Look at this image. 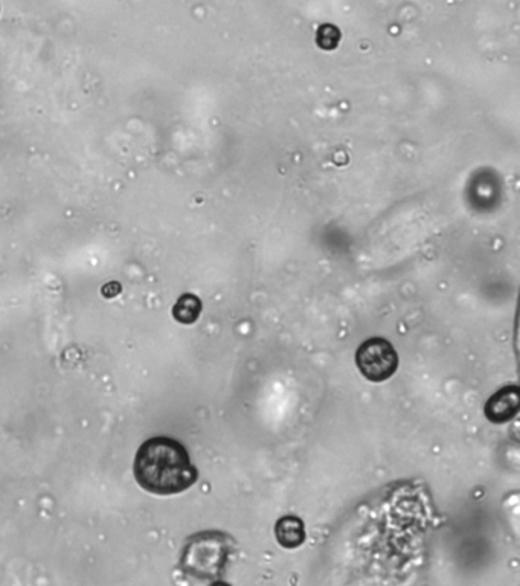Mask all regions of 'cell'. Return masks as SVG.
Masks as SVG:
<instances>
[{
    "label": "cell",
    "mask_w": 520,
    "mask_h": 586,
    "mask_svg": "<svg viewBox=\"0 0 520 586\" xmlns=\"http://www.w3.org/2000/svg\"><path fill=\"white\" fill-rule=\"evenodd\" d=\"M200 312H202V301L193 293H185L173 307V316L180 324H193L199 319Z\"/></svg>",
    "instance_id": "cell-6"
},
{
    "label": "cell",
    "mask_w": 520,
    "mask_h": 586,
    "mask_svg": "<svg viewBox=\"0 0 520 586\" xmlns=\"http://www.w3.org/2000/svg\"><path fill=\"white\" fill-rule=\"evenodd\" d=\"M234 550L231 536L220 532H203L191 536L183 548L180 568L188 576L217 580L222 576Z\"/></svg>",
    "instance_id": "cell-2"
},
{
    "label": "cell",
    "mask_w": 520,
    "mask_h": 586,
    "mask_svg": "<svg viewBox=\"0 0 520 586\" xmlns=\"http://www.w3.org/2000/svg\"><path fill=\"white\" fill-rule=\"evenodd\" d=\"M133 471L139 486L155 495L185 492L199 478L185 446L170 437H153L142 443Z\"/></svg>",
    "instance_id": "cell-1"
},
{
    "label": "cell",
    "mask_w": 520,
    "mask_h": 586,
    "mask_svg": "<svg viewBox=\"0 0 520 586\" xmlns=\"http://www.w3.org/2000/svg\"><path fill=\"white\" fill-rule=\"evenodd\" d=\"M275 536H277L278 544L287 550H295L301 547L305 541V525L301 518L295 515L283 516L278 519L275 525Z\"/></svg>",
    "instance_id": "cell-5"
},
{
    "label": "cell",
    "mask_w": 520,
    "mask_h": 586,
    "mask_svg": "<svg viewBox=\"0 0 520 586\" xmlns=\"http://www.w3.org/2000/svg\"><path fill=\"white\" fill-rule=\"evenodd\" d=\"M356 364L366 380L380 384L394 376L399 368V355L388 339H366L357 348Z\"/></svg>",
    "instance_id": "cell-3"
},
{
    "label": "cell",
    "mask_w": 520,
    "mask_h": 586,
    "mask_svg": "<svg viewBox=\"0 0 520 586\" xmlns=\"http://www.w3.org/2000/svg\"><path fill=\"white\" fill-rule=\"evenodd\" d=\"M520 411V388L508 385L496 391L484 406V414L495 425L510 422Z\"/></svg>",
    "instance_id": "cell-4"
}]
</instances>
